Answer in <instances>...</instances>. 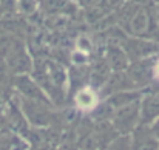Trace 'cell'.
<instances>
[{
  "label": "cell",
  "instance_id": "obj_1",
  "mask_svg": "<svg viewBox=\"0 0 159 150\" xmlns=\"http://www.w3.org/2000/svg\"><path fill=\"white\" fill-rule=\"evenodd\" d=\"M134 150H156V143H155L152 138L144 136V138H141V139H136Z\"/></svg>",
  "mask_w": 159,
  "mask_h": 150
},
{
  "label": "cell",
  "instance_id": "obj_2",
  "mask_svg": "<svg viewBox=\"0 0 159 150\" xmlns=\"http://www.w3.org/2000/svg\"><path fill=\"white\" fill-rule=\"evenodd\" d=\"M155 133L159 136V122H158V125H155Z\"/></svg>",
  "mask_w": 159,
  "mask_h": 150
}]
</instances>
